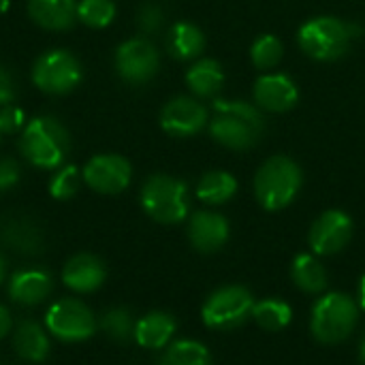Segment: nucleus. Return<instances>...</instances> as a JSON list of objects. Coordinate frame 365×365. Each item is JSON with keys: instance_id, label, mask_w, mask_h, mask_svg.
I'll use <instances>...</instances> for the list:
<instances>
[{"instance_id": "a878e982", "label": "nucleus", "mask_w": 365, "mask_h": 365, "mask_svg": "<svg viewBox=\"0 0 365 365\" xmlns=\"http://www.w3.org/2000/svg\"><path fill=\"white\" fill-rule=\"evenodd\" d=\"M252 319L265 331H282L291 325L293 310L282 299H263V302H255Z\"/></svg>"}, {"instance_id": "ea45409f", "label": "nucleus", "mask_w": 365, "mask_h": 365, "mask_svg": "<svg viewBox=\"0 0 365 365\" xmlns=\"http://www.w3.org/2000/svg\"><path fill=\"white\" fill-rule=\"evenodd\" d=\"M9 9V0H0V13H4Z\"/></svg>"}, {"instance_id": "a211bd4d", "label": "nucleus", "mask_w": 365, "mask_h": 365, "mask_svg": "<svg viewBox=\"0 0 365 365\" xmlns=\"http://www.w3.org/2000/svg\"><path fill=\"white\" fill-rule=\"evenodd\" d=\"M51 293V278L41 269H21L9 280V297L21 306H36Z\"/></svg>"}, {"instance_id": "39448f33", "label": "nucleus", "mask_w": 365, "mask_h": 365, "mask_svg": "<svg viewBox=\"0 0 365 365\" xmlns=\"http://www.w3.org/2000/svg\"><path fill=\"white\" fill-rule=\"evenodd\" d=\"M359 319L357 304L344 293H327L312 308V334L323 344L344 342Z\"/></svg>"}, {"instance_id": "0eeeda50", "label": "nucleus", "mask_w": 365, "mask_h": 365, "mask_svg": "<svg viewBox=\"0 0 365 365\" xmlns=\"http://www.w3.org/2000/svg\"><path fill=\"white\" fill-rule=\"evenodd\" d=\"M255 297L244 287H222L214 291L201 310L205 327L216 331H227L240 327L248 317H252Z\"/></svg>"}, {"instance_id": "4c0bfd02", "label": "nucleus", "mask_w": 365, "mask_h": 365, "mask_svg": "<svg viewBox=\"0 0 365 365\" xmlns=\"http://www.w3.org/2000/svg\"><path fill=\"white\" fill-rule=\"evenodd\" d=\"M4 276H6V261H4V257H2V252H0V284H2V280H4Z\"/></svg>"}, {"instance_id": "bb28decb", "label": "nucleus", "mask_w": 365, "mask_h": 365, "mask_svg": "<svg viewBox=\"0 0 365 365\" xmlns=\"http://www.w3.org/2000/svg\"><path fill=\"white\" fill-rule=\"evenodd\" d=\"M160 365H212L210 351L197 340H178L169 344Z\"/></svg>"}, {"instance_id": "b1692460", "label": "nucleus", "mask_w": 365, "mask_h": 365, "mask_svg": "<svg viewBox=\"0 0 365 365\" xmlns=\"http://www.w3.org/2000/svg\"><path fill=\"white\" fill-rule=\"evenodd\" d=\"M205 47V36L203 32L188 24V21H180L171 28L169 32V49L175 58L180 60H190L195 56H199Z\"/></svg>"}, {"instance_id": "a19ab883", "label": "nucleus", "mask_w": 365, "mask_h": 365, "mask_svg": "<svg viewBox=\"0 0 365 365\" xmlns=\"http://www.w3.org/2000/svg\"><path fill=\"white\" fill-rule=\"evenodd\" d=\"M0 135H2V133H0Z\"/></svg>"}, {"instance_id": "5701e85b", "label": "nucleus", "mask_w": 365, "mask_h": 365, "mask_svg": "<svg viewBox=\"0 0 365 365\" xmlns=\"http://www.w3.org/2000/svg\"><path fill=\"white\" fill-rule=\"evenodd\" d=\"M237 192V180L231 173L225 171H210L201 178L199 186H197V197L203 203L210 205H220L227 203L229 199H233Z\"/></svg>"}, {"instance_id": "72a5a7b5", "label": "nucleus", "mask_w": 365, "mask_h": 365, "mask_svg": "<svg viewBox=\"0 0 365 365\" xmlns=\"http://www.w3.org/2000/svg\"><path fill=\"white\" fill-rule=\"evenodd\" d=\"M19 182V167L13 158H0V192L11 190Z\"/></svg>"}, {"instance_id": "7ed1b4c3", "label": "nucleus", "mask_w": 365, "mask_h": 365, "mask_svg": "<svg viewBox=\"0 0 365 365\" xmlns=\"http://www.w3.org/2000/svg\"><path fill=\"white\" fill-rule=\"evenodd\" d=\"M302 188V169L289 156H272L255 178V195L269 212L284 210Z\"/></svg>"}, {"instance_id": "393cba45", "label": "nucleus", "mask_w": 365, "mask_h": 365, "mask_svg": "<svg viewBox=\"0 0 365 365\" xmlns=\"http://www.w3.org/2000/svg\"><path fill=\"white\" fill-rule=\"evenodd\" d=\"M186 81L197 96H214L225 83V73L216 60H201L190 66Z\"/></svg>"}, {"instance_id": "412c9836", "label": "nucleus", "mask_w": 365, "mask_h": 365, "mask_svg": "<svg viewBox=\"0 0 365 365\" xmlns=\"http://www.w3.org/2000/svg\"><path fill=\"white\" fill-rule=\"evenodd\" d=\"M15 353L30 364H43L49 355V338L45 329L34 321H21L13 334Z\"/></svg>"}, {"instance_id": "6e6552de", "label": "nucleus", "mask_w": 365, "mask_h": 365, "mask_svg": "<svg viewBox=\"0 0 365 365\" xmlns=\"http://www.w3.org/2000/svg\"><path fill=\"white\" fill-rule=\"evenodd\" d=\"M45 327L62 342H83L94 336L98 323L86 304L77 299H58L45 314Z\"/></svg>"}, {"instance_id": "c756f323", "label": "nucleus", "mask_w": 365, "mask_h": 365, "mask_svg": "<svg viewBox=\"0 0 365 365\" xmlns=\"http://www.w3.org/2000/svg\"><path fill=\"white\" fill-rule=\"evenodd\" d=\"M250 56L257 68H274L282 58V43L274 34H263L255 41Z\"/></svg>"}, {"instance_id": "f8f14e48", "label": "nucleus", "mask_w": 365, "mask_h": 365, "mask_svg": "<svg viewBox=\"0 0 365 365\" xmlns=\"http://www.w3.org/2000/svg\"><path fill=\"white\" fill-rule=\"evenodd\" d=\"M353 235V220L349 214L340 210H329L317 218V222L310 229L308 242L314 255L319 257H329L340 252Z\"/></svg>"}, {"instance_id": "cd10ccee", "label": "nucleus", "mask_w": 365, "mask_h": 365, "mask_svg": "<svg viewBox=\"0 0 365 365\" xmlns=\"http://www.w3.org/2000/svg\"><path fill=\"white\" fill-rule=\"evenodd\" d=\"M135 321L126 308H111L101 319V329L115 342H128L135 338Z\"/></svg>"}, {"instance_id": "423d86ee", "label": "nucleus", "mask_w": 365, "mask_h": 365, "mask_svg": "<svg viewBox=\"0 0 365 365\" xmlns=\"http://www.w3.org/2000/svg\"><path fill=\"white\" fill-rule=\"evenodd\" d=\"M141 205L156 222H182L188 216V188L175 178L152 175L141 188Z\"/></svg>"}, {"instance_id": "9b49d317", "label": "nucleus", "mask_w": 365, "mask_h": 365, "mask_svg": "<svg viewBox=\"0 0 365 365\" xmlns=\"http://www.w3.org/2000/svg\"><path fill=\"white\" fill-rule=\"evenodd\" d=\"M0 244L17 255L36 257L45 250V233L26 214H4L0 216Z\"/></svg>"}, {"instance_id": "c9c22d12", "label": "nucleus", "mask_w": 365, "mask_h": 365, "mask_svg": "<svg viewBox=\"0 0 365 365\" xmlns=\"http://www.w3.org/2000/svg\"><path fill=\"white\" fill-rule=\"evenodd\" d=\"M11 329H13V319H11V312H9L4 306H0V340H2L6 334H11Z\"/></svg>"}, {"instance_id": "ddd939ff", "label": "nucleus", "mask_w": 365, "mask_h": 365, "mask_svg": "<svg viewBox=\"0 0 365 365\" xmlns=\"http://www.w3.org/2000/svg\"><path fill=\"white\" fill-rule=\"evenodd\" d=\"M83 180L101 195H118L130 184V165L118 154L94 156L83 169Z\"/></svg>"}, {"instance_id": "dca6fc26", "label": "nucleus", "mask_w": 365, "mask_h": 365, "mask_svg": "<svg viewBox=\"0 0 365 365\" xmlns=\"http://www.w3.org/2000/svg\"><path fill=\"white\" fill-rule=\"evenodd\" d=\"M188 237L199 252H216L229 240V220L216 212H197L190 218Z\"/></svg>"}, {"instance_id": "473e14b6", "label": "nucleus", "mask_w": 365, "mask_h": 365, "mask_svg": "<svg viewBox=\"0 0 365 365\" xmlns=\"http://www.w3.org/2000/svg\"><path fill=\"white\" fill-rule=\"evenodd\" d=\"M137 21H139V28L143 32H154L163 24V11L156 4H143L141 11H139V19Z\"/></svg>"}, {"instance_id": "f704fd0d", "label": "nucleus", "mask_w": 365, "mask_h": 365, "mask_svg": "<svg viewBox=\"0 0 365 365\" xmlns=\"http://www.w3.org/2000/svg\"><path fill=\"white\" fill-rule=\"evenodd\" d=\"M15 94L17 92H15V83H13L11 73L4 66H0V107L11 105L15 101Z\"/></svg>"}, {"instance_id": "e433bc0d", "label": "nucleus", "mask_w": 365, "mask_h": 365, "mask_svg": "<svg viewBox=\"0 0 365 365\" xmlns=\"http://www.w3.org/2000/svg\"><path fill=\"white\" fill-rule=\"evenodd\" d=\"M359 306L365 310V276L361 278V282H359Z\"/></svg>"}, {"instance_id": "20e7f679", "label": "nucleus", "mask_w": 365, "mask_h": 365, "mask_svg": "<svg viewBox=\"0 0 365 365\" xmlns=\"http://www.w3.org/2000/svg\"><path fill=\"white\" fill-rule=\"evenodd\" d=\"M357 34L359 28H355L353 24H344L336 17H317L299 28L297 38L306 56L329 62L344 56Z\"/></svg>"}, {"instance_id": "7c9ffc66", "label": "nucleus", "mask_w": 365, "mask_h": 365, "mask_svg": "<svg viewBox=\"0 0 365 365\" xmlns=\"http://www.w3.org/2000/svg\"><path fill=\"white\" fill-rule=\"evenodd\" d=\"M79 169L75 165H66V167H60V171L53 173L51 182H49V192L53 199L58 201H64V199H71L77 188H79Z\"/></svg>"}, {"instance_id": "aec40b11", "label": "nucleus", "mask_w": 365, "mask_h": 365, "mask_svg": "<svg viewBox=\"0 0 365 365\" xmlns=\"http://www.w3.org/2000/svg\"><path fill=\"white\" fill-rule=\"evenodd\" d=\"M30 17L47 30H66L77 19L75 0H28Z\"/></svg>"}, {"instance_id": "58836bf2", "label": "nucleus", "mask_w": 365, "mask_h": 365, "mask_svg": "<svg viewBox=\"0 0 365 365\" xmlns=\"http://www.w3.org/2000/svg\"><path fill=\"white\" fill-rule=\"evenodd\" d=\"M359 361L365 365V336L361 338V342H359Z\"/></svg>"}, {"instance_id": "6ab92c4d", "label": "nucleus", "mask_w": 365, "mask_h": 365, "mask_svg": "<svg viewBox=\"0 0 365 365\" xmlns=\"http://www.w3.org/2000/svg\"><path fill=\"white\" fill-rule=\"evenodd\" d=\"M178 329V323L171 314L167 312H150L143 319L137 321L135 325V342L143 349L158 351L165 349L173 334Z\"/></svg>"}, {"instance_id": "c85d7f7f", "label": "nucleus", "mask_w": 365, "mask_h": 365, "mask_svg": "<svg viewBox=\"0 0 365 365\" xmlns=\"http://www.w3.org/2000/svg\"><path fill=\"white\" fill-rule=\"evenodd\" d=\"M115 17V4L111 0H81L77 4V19L90 28H105Z\"/></svg>"}, {"instance_id": "1a4fd4ad", "label": "nucleus", "mask_w": 365, "mask_h": 365, "mask_svg": "<svg viewBox=\"0 0 365 365\" xmlns=\"http://www.w3.org/2000/svg\"><path fill=\"white\" fill-rule=\"evenodd\" d=\"M34 83L49 94H64L73 90L81 79V66L68 51L56 49L41 56L32 71Z\"/></svg>"}, {"instance_id": "4468645a", "label": "nucleus", "mask_w": 365, "mask_h": 365, "mask_svg": "<svg viewBox=\"0 0 365 365\" xmlns=\"http://www.w3.org/2000/svg\"><path fill=\"white\" fill-rule=\"evenodd\" d=\"M207 124V109L195 98L178 96L169 101L160 113V126L173 137L197 135Z\"/></svg>"}, {"instance_id": "f03ea898", "label": "nucleus", "mask_w": 365, "mask_h": 365, "mask_svg": "<svg viewBox=\"0 0 365 365\" xmlns=\"http://www.w3.org/2000/svg\"><path fill=\"white\" fill-rule=\"evenodd\" d=\"M19 150L38 169H58L68 152V133L56 118H34L19 137Z\"/></svg>"}, {"instance_id": "9d476101", "label": "nucleus", "mask_w": 365, "mask_h": 365, "mask_svg": "<svg viewBox=\"0 0 365 365\" xmlns=\"http://www.w3.org/2000/svg\"><path fill=\"white\" fill-rule=\"evenodd\" d=\"M160 58L156 47L145 38H130L118 47L115 66L124 81L128 83H145L158 71Z\"/></svg>"}, {"instance_id": "4be33fe9", "label": "nucleus", "mask_w": 365, "mask_h": 365, "mask_svg": "<svg viewBox=\"0 0 365 365\" xmlns=\"http://www.w3.org/2000/svg\"><path fill=\"white\" fill-rule=\"evenodd\" d=\"M291 278L304 293H321L327 289V272L323 263L312 255H299L295 257L291 265Z\"/></svg>"}, {"instance_id": "2f4dec72", "label": "nucleus", "mask_w": 365, "mask_h": 365, "mask_svg": "<svg viewBox=\"0 0 365 365\" xmlns=\"http://www.w3.org/2000/svg\"><path fill=\"white\" fill-rule=\"evenodd\" d=\"M26 122V115L19 107L15 105H4L0 107V133L2 135H13L17 133Z\"/></svg>"}, {"instance_id": "2eb2a0df", "label": "nucleus", "mask_w": 365, "mask_h": 365, "mask_svg": "<svg viewBox=\"0 0 365 365\" xmlns=\"http://www.w3.org/2000/svg\"><path fill=\"white\" fill-rule=\"evenodd\" d=\"M297 96H299L297 86L293 83L291 77L282 73L263 75L255 83V101L265 111H274V113L289 111L297 103Z\"/></svg>"}, {"instance_id": "f3484780", "label": "nucleus", "mask_w": 365, "mask_h": 365, "mask_svg": "<svg viewBox=\"0 0 365 365\" xmlns=\"http://www.w3.org/2000/svg\"><path fill=\"white\" fill-rule=\"evenodd\" d=\"M105 265L98 257L81 252L68 259V263L62 269V280L68 289L77 293H94L105 282Z\"/></svg>"}, {"instance_id": "f257e3e1", "label": "nucleus", "mask_w": 365, "mask_h": 365, "mask_svg": "<svg viewBox=\"0 0 365 365\" xmlns=\"http://www.w3.org/2000/svg\"><path fill=\"white\" fill-rule=\"evenodd\" d=\"M214 111L216 118L210 124V133L218 143L231 150L252 148L265 130L259 109L244 101H216Z\"/></svg>"}]
</instances>
